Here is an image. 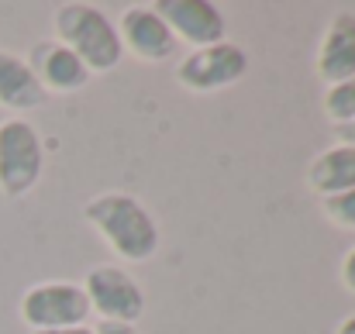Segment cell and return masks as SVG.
Wrapping results in <instances>:
<instances>
[{"label": "cell", "instance_id": "obj_16", "mask_svg": "<svg viewBox=\"0 0 355 334\" xmlns=\"http://www.w3.org/2000/svg\"><path fill=\"white\" fill-rule=\"evenodd\" d=\"M94 334H138L135 324H111V321H101V328Z\"/></svg>", "mask_w": 355, "mask_h": 334}, {"label": "cell", "instance_id": "obj_11", "mask_svg": "<svg viewBox=\"0 0 355 334\" xmlns=\"http://www.w3.org/2000/svg\"><path fill=\"white\" fill-rule=\"evenodd\" d=\"M45 100H49V94L38 83V76L31 73V66L21 55L0 49V107L21 114L42 107Z\"/></svg>", "mask_w": 355, "mask_h": 334}, {"label": "cell", "instance_id": "obj_18", "mask_svg": "<svg viewBox=\"0 0 355 334\" xmlns=\"http://www.w3.org/2000/svg\"><path fill=\"white\" fill-rule=\"evenodd\" d=\"M338 131H342V145H355V124H345Z\"/></svg>", "mask_w": 355, "mask_h": 334}, {"label": "cell", "instance_id": "obj_4", "mask_svg": "<svg viewBox=\"0 0 355 334\" xmlns=\"http://www.w3.org/2000/svg\"><path fill=\"white\" fill-rule=\"evenodd\" d=\"M90 317V300L76 283H38L21 297V321L31 331L80 328Z\"/></svg>", "mask_w": 355, "mask_h": 334}, {"label": "cell", "instance_id": "obj_17", "mask_svg": "<svg viewBox=\"0 0 355 334\" xmlns=\"http://www.w3.org/2000/svg\"><path fill=\"white\" fill-rule=\"evenodd\" d=\"M35 334H94V328L80 324V328H59V331H35Z\"/></svg>", "mask_w": 355, "mask_h": 334}, {"label": "cell", "instance_id": "obj_19", "mask_svg": "<svg viewBox=\"0 0 355 334\" xmlns=\"http://www.w3.org/2000/svg\"><path fill=\"white\" fill-rule=\"evenodd\" d=\"M338 334H355V314H352V317H345V321H342V328H338Z\"/></svg>", "mask_w": 355, "mask_h": 334}, {"label": "cell", "instance_id": "obj_5", "mask_svg": "<svg viewBox=\"0 0 355 334\" xmlns=\"http://www.w3.org/2000/svg\"><path fill=\"white\" fill-rule=\"evenodd\" d=\"M248 73V55L235 42H218L207 49H193L176 66V83L190 94H214L238 83Z\"/></svg>", "mask_w": 355, "mask_h": 334}, {"label": "cell", "instance_id": "obj_3", "mask_svg": "<svg viewBox=\"0 0 355 334\" xmlns=\"http://www.w3.org/2000/svg\"><path fill=\"white\" fill-rule=\"evenodd\" d=\"M42 169H45V148L38 131L21 117L3 121L0 124V193L10 200L31 193L42 179Z\"/></svg>", "mask_w": 355, "mask_h": 334}, {"label": "cell", "instance_id": "obj_6", "mask_svg": "<svg viewBox=\"0 0 355 334\" xmlns=\"http://www.w3.org/2000/svg\"><path fill=\"white\" fill-rule=\"evenodd\" d=\"M83 293L90 300V310L101 314V321L111 324H135L145 314V293L141 286L118 265H94L87 272Z\"/></svg>", "mask_w": 355, "mask_h": 334}, {"label": "cell", "instance_id": "obj_13", "mask_svg": "<svg viewBox=\"0 0 355 334\" xmlns=\"http://www.w3.org/2000/svg\"><path fill=\"white\" fill-rule=\"evenodd\" d=\"M324 114H328V121H335V124H355V80H345V83H338V87H331L328 90V97H324Z\"/></svg>", "mask_w": 355, "mask_h": 334}, {"label": "cell", "instance_id": "obj_2", "mask_svg": "<svg viewBox=\"0 0 355 334\" xmlns=\"http://www.w3.org/2000/svg\"><path fill=\"white\" fill-rule=\"evenodd\" d=\"M55 42H62L90 73L114 69L124 55L118 28L94 3H62L55 10Z\"/></svg>", "mask_w": 355, "mask_h": 334}, {"label": "cell", "instance_id": "obj_9", "mask_svg": "<svg viewBox=\"0 0 355 334\" xmlns=\"http://www.w3.org/2000/svg\"><path fill=\"white\" fill-rule=\"evenodd\" d=\"M28 66H31V73L38 76V83L45 87V94L49 90H55V94H73V90H80V87H87V80H90V69L62 45V42H38L35 49H31V59H24Z\"/></svg>", "mask_w": 355, "mask_h": 334}, {"label": "cell", "instance_id": "obj_1", "mask_svg": "<svg viewBox=\"0 0 355 334\" xmlns=\"http://www.w3.org/2000/svg\"><path fill=\"white\" fill-rule=\"evenodd\" d=\"M83 218L124 262H148L159 252V224L128 193H101L83 207Z\"/></svg>", "mask_w": 355, "mask_h": 334}, {"label": "cell", "instance_id": "obj_10", "mask_svg": "<svg viewBox=\"0 0 355 334\" xmlns=\"http://www.w3.org/2000/svg\"><path fill=\"white\" fill-rule=\"evenodd\" d=\"M318 76L331 87L355 80V14H335L318 49Z\"/></svg>", "mask_w": 355, "mask_h": 334}, {"label": "cell", "instance_id": "obj_15", "mask_svg": "<svg viewBox=\"0 0 355 334\" xmlns=\"http://www.w3.org/2000/svg\"><path fill=\"white\" fill-rule=\"evenodd\" d=\"M342 283H345V290L355 293V248L345 255V262H342Z\"/></svg>", "mask_w": 355, "mask_h": 334}, {"label": "cell", "instance_id": "obj_14", "mask_svg": "<svg viewBox=\"0 0 355 334\" xmlns=\"http://www.w3.org/2000/svg\"><path fill=\"white\" fill-rule=\"evenodd\" d=\"M321 207H324V214L338 224V227L355 231V190L335 193V197H324V200H321Z\"/></svg>", "mask_w": 355, "mask_h": 334}, {"label": "cell", "instance_id": "obj_8", "mask_svg": "<svg viewBox=\"0 0 355 334\" xmlns=\"http://www.w3.org/2000/svg\"><path fill=\"white\" fill-rule=\"evenodd\" d=\"M121 49H128L131 55L145 59V62H166L176 52V35L169 31V24L155 14V7H128L118 28Z\"/></svg>", "mask_w": 355, "mask_h": 334}, {"label": "cell", "instance_id": "obj_12", "mask_svg": "<svg viewBox=\"0 0 355 334\" xmlns=\"http://www.w3.org/2000/svg\"><path fill=\"white\" fill-rule=\"evenodd\" d=\"M307 183L321 200L355 190V145H335V148L321 152L307 169Z\"/></svg>", "mask_w": 355, "mask_h": 334}, {"label": "cell", "instance_id": "obj_7", "mask_svg": "<svg viewBox=\"0 0 355 334\" xmlns=\"http://www.w3.org/2000/svg\"><path fill=\"white\" fill-rule=\"evenodd\" d=\"M155 14L169 24L176 42H187L193 49L225 42V17L207 0H159Z\"/></svg>", "mask_w": 355, "mask_h": 334}]
</instances>
